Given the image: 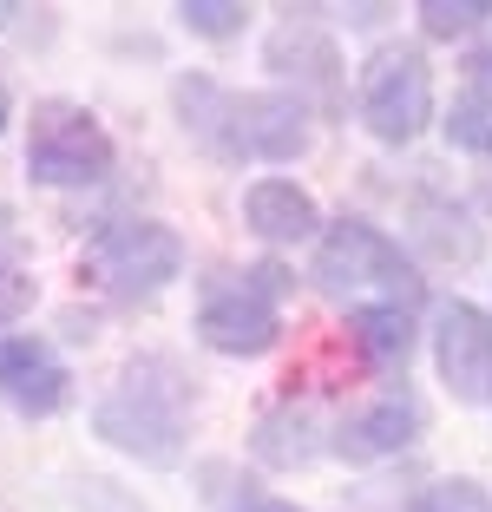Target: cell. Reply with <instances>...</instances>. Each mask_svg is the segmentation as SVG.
<instances>
[{
  "label": "cell",
  "mask_w": 492,
  "mask_h": 512,
  "mask_svg": "<svg viewBox=\"0 0 492 512\" xmlns=\"http://www.w3.org/2000/svg\"><path fill=\"white\" fill-rule=\"evenodd\" d=\"M0 132H7V86H0Z\"/></svg>",
  "instance_id": "603a6c76"
},
{
  "label": "cell",
  "mask_w": 492,
  "mask_h": 512,
  "mask_svg": "<svg viewBox=\"0 0 492 512\" xmlns=\"http://www.w3.org/2000/svg\"><path fill=\"white\" fill-rule=\"evenodd\" d=\"M243 217H250V230H256V237H269V243H296V237H309V230L322 224V217H315V197L302 191V184H289V178L250 184Z\"/></svg>",
  "instance_id": "8fae6325"
},
{
  "label": "cell",
  "mask_w": 492,
  "mask_h": 512,
  "mask_svg": "<svg viewBox=\"0 0 492 512\" xmlns=\"http://www.w3.org/2000/svg\"><path fill=\"white\" fill-rule=\"evenodd\" d=\"M486 14H492L486 0H420V27H427L433 40H460V33H473Z\"/></svg>",
  "instance_id": "2e32d148"
},
{
  "label": "cell",
  "mask_w": 492,
  "mask_h": 512,
  "mask_svg": "<svg viewBox=\"0 0 492 512\" xmlns=\"http://www.w3.org/2000/svg\"><path fill=\"white\" fill-rule=\"evenodd\" d=\"M414 512H492V499L479 493L473 480H440L414 499Z\"/></svg>",
  "instance_id": "ac0fdd59"
},
{
  "label": "cell",
  "mask_w": 492,
  "mask_h": 512,
  "mask_svg": "<svg viewBox=\"0 0 492 512\" xmlns=\"http://www.w3.org/2000/svg\"><path fill=\"white\" fill-rule=\"evenodd\" d=\"M289 289L283 263H256L243 276H217L197 309V335L217 355H263L276 342V296Z\"/></svg>",
  "instance_id": "3957f363"
},
{
  "label": "cell",
  "mask_w": 492,
  "mask_h": 512,
  "mask_svg": "<svg viewBox=\"0 0 492 512\" xmlns=\"http://www.w3.org/2000/svg\"><path fill=\"white\" fill-rule=\"evenodd\" d=\"M33 309V276H20L14 263H0V322H20Z\"/></svg>",
  "instance_id": "d6986e66"
},
{
  "label": "cell",
  "mask_w": 492,
  "mask_h": 512,
  "mask_svg": "<svg viewBox=\"0 0 492 512\" xmlns=\"http://www.w3.org/2000/svg\"><path fill=\"white\" fill-rule=\"evenodd\" d=\"M269 66H276V73H296L302 86H315L322 99H335V92H342L335 46H328L322 33H309V27H283V33H276V40H269Z\"/></svg>",
  "instance_id": "7c38bea8"
},
{
  "label": "cell",
  "mask_w": 492,
  "mask_h": 512,
  "mask_svg": "<svg viewBox=\"0 0 492 512\" xmlns=\"http://www.w3.org/2000/svg\"><path fill=\"white\" fill-rule=\"evenodd\" d=\"M20 14V7H7V0H0V27H7V20H14Z\"/></svg>",
  "instance_id": "7402d4cb"
},
{
  "label": "cell",
  "mask_w": 492,
  "mask_h": 512,
  "mask_svg": "<svg viewBox=\"0 0 492 512\" xmlns=\"http://www.w3.org/2000/svg\"><path fill=\"white\" fill-rule=\"evenodd\" d=\"M0 394H7L20 414H53V407L66 401V368L53 362L46 342L7 335V342H0Z\"/></svg>",
  "instance_id": "9c48e42d"
},
{
  "label": "cell",
  "mask_w": 492,
  "mask_h": 512,
  "mask_svg": "<svg viewBox=\"0 0 492 512\" xmlns=\"http://www.w3.org/2000/svg\"><path fill=\"white\" fill-rule=\"evenodd\" d=\"M414 434H420V401L407 388H388L374 407H361L355 421H342L335 447H342L348 460H381V453H401Z\"/></svg>",
  "instance_id": "30bf717a"
},
{
  "label": "cell",
  "mask_w": 492,
  "mask_h": 512,
  "mask_svg": "<svg viewBox=\"0 0 492 512\" xmlns=\"http://www.w3.org/2000/svg\"><path fill=\"white\" fill-rule=\"evenodd\" d=\"M361 119L381 145H407L420 138V125L433 119V79L414 46H388L374 53L368 79H361Z\"/></svg>",
  "instance_id": "5b68a950"
},
{
  "label": "cell",
  "mask_w": 492,
  "mask_h": 512,
  "mask_svg": "<svg viewBox=\"0 0 492 512\" xmlns=\"http://www.w3.org/2000/svg\"><path fill=\"white\" fill-rule=\"evenodd\" d=\"M224 145L243 158H269V165H289L302 145H309V112L289 92H243L224 99Z\"/></svg>",
  "instance_id": "52a82bcc"
},
{
  "label": "cell",
  "mask_w": 492,
  "mask_h": 512,
  "mask_svg": "<svg viewBox=\"0 0 492 512\" xmlns=\"http://www.w3.org/2000/svg\"><path fill=\"white\" fill-rule=\"evenodd\" d=\"M86 270L112 296L138 302V296H158L184 270V243H178V230H164V224H105L86 243Z\"/></svg>",
  "instance_id": "277c9868"
},
{
  "label": "cell",
  "mask_w": 492,
  "mask_h": 512,
  "mask_svg": "<svg viewBox=\"0 0 492 512\" xmlns=\"http://www.w3.org/2000/svg\"><path fill=\"white\" fill-rule=\"evenodd\" d=\"M348 335L361 342V355L368 362H407V348H414V316L407 309H394V302H361L355 316H348Z\"/></svg>",
  "instance_id": "4fadbf2b"
},
{
  "label": "cell",
  "mask_w": 492,
  "mask_h": 512,
  "mask_svg": "<svg viewBox=\"0 0 492 512\" xmlns=\"http://www.w3.org/2000/svg\"><path fill=\"white\" fill-rule=\"evenodd\" d=\"M184 14V27L191 33H210V40H230V33H243V0H184L178 7Z\"/></svg>",
  "instance_id": "e0dca14e"
},
{
  "label": "cell",
  "mask_w": 492,
  "mask_h": 512,
  "mask_svg": "<svg viewBox=\"0 0 492 512\" xmlns=\"http://www.w3.org/2000/svg\"><path fill=\"white\" fill-rule=\"evenodd\" d=\"M447 138L460 151H479V158H492V99H453V112H447Z\"/></svg>",
  "instance_id": "9a60e30c"
},
{
  "label": "cell",
  "mask_w": 492,
  "mask_h": 512,
  "mask_svg": "<svg viewBox=\"0 0 492 512\" xmlns=\"http://www.w3.org/2000/svg\"><path fill=\"white\" fill-rule=\"evenodd\" d=\"M315 283H322L328 296H361V289H381L394 309H414V296H420V276L407 270L401 243L381 237V230L361 224V217H342V224L322 237V250H315Z\"/></svg>",
  "instance_id": "7a4b0ae2"
},
{
  "label": "cell",
  "mask_w": 492,
  "mask_h": 512,
  "mask_svg": "<svg viewBox=\"0 0 492 512\" xmlns=\"http://www.w3.org/2000/svg\"><path fill=\"white\" fill-rule=\"evenodd\" d=\"M473 99H492V53L473 60Z\"/></svg>",
  "instance_id": "ffe728a7"
},
{
  "label": "cell",
  "mask_w": 492,
  "mask_h": 512,
  "mask_svg": "<svg viewBox=\"0 0 492 512\" xmlns=\"http://www.w3.org/2000/svg\"><path fill=\"white\" fill-rule=\"evenodd\" d=\"M27 171L40 184H99L112 171V138L79 106H40L27 138Z\"/></svg>",
  "instance_id": "8992f818"
},
{
  "label": "cell",
  "mask_w": 492,
  "mask_h": 512,
  "mask_svg": "<svg viewBox=\"0 0 492 512\" xmlns=\"http://www.w3.org/2000/svg\"><path fill=\"white\" fill-rule=\"evenodd\" d=\"M440 381L453 388V401H486L492 394V316L473 302H447L440 309Z\"/></svg>",
  "instance_id": "ba28073f"
},
{
  "label": "cell",
  "mask_w": 492,
  "mask_h": 512,
  "mask_svg": "<svg viewBox=\"0 0 492 512\" xmlns=\"http://www.w3.org/2000/svg\"><path fill=\"white\" fill-rule=\"evenodd\" d=\"M315 421L302 414V407H276L263 427H256V453H263L269 467H296V460H309L315 453Z\"/></svg>",
  "instance_id": "5bb4252c"
},
{
  "label": "cell",
  "mask_w": 492,
  "mask_h": 512,
  "mask_svg": "<svg viewBox=\"0 0 492 512\" xmlns=\"http://www.w3.org/2000/svg\"><path fill=\"white\" fill-rule=\"evenodd\" d=\"M184 407H191V381L164 362V355H145L99 401V434L112 447L151 460V467H171L184 453Z\"/></svg>",
  "instance_id": "6da1fadb"
},
{
  "label": "cell",
  "mask_w": 492,
  "mask_h": 512,
  "mask_svg": "<svg viewBox=\"0 0 492 512\" xmlns=\"http://www.w3.org/2000/svg\"><path fill=\"white\" fill-rule=\"evenodd\" d=\"M250 512H302V506H289V499H263V506H250Z\"/></svg>",
  "instance_id": "44dd1931"
}]
</instances>
